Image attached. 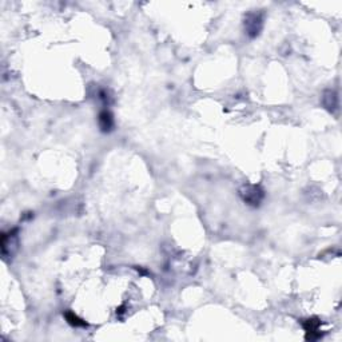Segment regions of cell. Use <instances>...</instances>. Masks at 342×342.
<instances>
[{
  "label": "cell",
  "instance_id": "5b68a950",
  "mask_svg": "<svg viewBox=\"0 0 342 342\" xmlns=\"http://www.w3.org/2000/svg\"><path fill=\"white\" fill-rule=\"evenodd\" d=\"M98 122L99 127H100V130H102L103 132H110L114 127L113 114L110 113V111H107V110H104V111H102V113L99 114Z\"/></svg>",
  "mask_w": 342,
  "mask_h": 342
},
{
  "label": "cell",
  "instance_id": "7a4b0ae2",
  "mask_svg": "<svg viewBox=\"0 0 342 342\" xmlns=\"http://www.w3.org/2000/svg\"><path fill=\"white\" fill-rule=\"evenodd\" d=\"M19 247V238H18V230H11L8 233L1 235V253L4 258L14 257L15 253Z\"/></svg>",
  "mask_w": 342,
  "mask_h": 342
},
{
  "label": "cell",
  "instance_id": "52a82bcc",
  "mask_svg": "<svg viewBox=\"0 0 342 342\" xmlns=\"http://www.w3.org/2000/svg\"><path fill=\"white\" fill-rule=\"evenodd\" d=\"M303 328H305L306 333H310V334L317 333L318 329H319V321L314 319V318H312V319H308L306 322L303 323Z\"/></svg>",
  "mask_w": 342,
  "mask_h": 342
},
{
  "label": "cell",
  "instance_id": "6da1fadb",
  "mask_svg": "<svg viewBox=\"0 0 342 342\" xmlns=\"http://www.w3.org/2000/svg\"><path fill=\"white\" fill-rule=\"evenodd\" d=\"M240 194L244 203L253 206V207H257V206L261 205V202L265 198V191L259 186L255 185H244L241 189Z\"/></svg>",
  "mask_w": 342,
  "mask_h": 342
},
{
  "label": "cell",
  "instance_id": "277c9868",
  "mask_svg": "<svg viewBox=\"0 0 342 342\" xmlns=\"http://www.w3.org/2000/svg\"><path fill=\"white\" fill-rule=\"evenodd\" d=\"M322 104L330 113H336L338 110V97L334 90H326L322 95Z\"/></svg>",
  "mask_w": 342,
  "mask_h": 342
},
{
  "label": "cell",
  "instance_id": "8992f818",
  "mask_svg": "<svg viewBox=\"0 0 342 342\" xmlns=\"http://www.w3.org/2000/svg\"><path fill=\"white\" fill-rule=\"evenodd\" d=\"M64 317L67 319V322L70 325L75 326V328H84V326H87V323L84 322L83 319H80L76 314H73V312H67V313L64 314Z\"/></svg>",
  "mask_w": 342,
  "mask_h": 342
},
{
  "label": "cell",
  "instance_id": "3957f363",
  "mask_svg": "<svg viewBox=\"0 0 342 342\" xmlns=\"http://www.w3.org/2000/svg\"><path fill=\"white\" fill-rule=\"evenodd\" d=\"M262 27H264L262 15L257 14V12L247 14L246 19H244V31L250 38H257L259 32L262 31Z\"/></svg>",
  "mask_w": 342,
  "mask_h": 342
}]
</instances>
